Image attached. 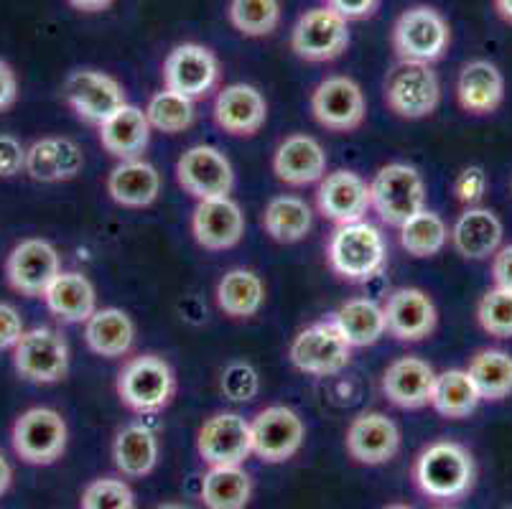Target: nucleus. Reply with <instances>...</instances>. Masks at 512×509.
<instances>
[{"instance_id": "f257e3e1", "label": "nucleus", "mask_w": 512, "mask_h": 509, "mask_svg": "<svg viewBox=\"0 0 512 509\" xmlns=\"http://www.w3.org/2000/svg\"><path fill=\"white\" fill-rule=\"evenodd\" d=\"M477 466L469 448L456 441L428 443L413 464V482L423 497L454 502L472 492Z\"/></svg>"}, {"instance_id": "f03ea898", "label": "nucleus", "mask_w": 512, "mask_h": 509, "mask_svg": "<svg viewBox=\"0 0 512 509\" xmlns=\"http://www.w3.org/2000/svg\"><path fill=\"white\" fill-rule=\"evenodd\" d=\"M327 260L334 273L347 283H367L383 273L388 263V245L383 232L367 219L339 224L329 237Z\"/></svg>"}, {"instance_id": "7ed1b4c3", "label": "nucleus", "mask_w": 512, "mask_h": 509, "mask_svg": "<svg viewBox=\"0 0 512 509\" xmlns=\"http://www.w3.org/2000/svg\"><path fill=\"white\" fill-rule=\"evenodd\" d=\"M118 398L138 415H156L169 408L176 395V375L166 359L141 354L123 364L118 375Z\"/></svg>"}, {"instance_id": "20e7f679", "label": "nucleus", "mask_w": 512, "mask_h": 509, "mask_svg": "<svg viewBox=\"0 0 512 509\" xmlns=\"http://www.w3.org/2000/svg\"><path fill=\"white\" fill-rule=\"evenodd\" d=\"M370 209L390 227H403L426 209V184L418 168L408 163H388L370 184Z\"/></svg>"}, {"instance_id": "39448f33", "label": "nucleus", "mask_w": 512, "mask_h": 509, "mask_svg": "<svg viewBox=\"0 0 512 509\" xmlns=\"http://www.w3.org/2000/svg\"><path fill=\"white\" fill-rule=\"evenodd\" d=\"M451 44L449 21L431 6H411L393 26V51L398 62L434 64Z\"/></svg>"}, {"instance_id": "423d86ee", "label": "nucleus", "mask_w": 512, "mask_h": 509, "mask_svg": "<svg viewBox=\"0 0 512 509\" xmlns=\"http://www.w3.org/2000/svg\"><path fill=\"white\" fill-rule=\"evenodd\" d=\"M67 441V420L54 408H29L13 423V451L18 459L31 466H49L62 459Z\"/></svg>"}, {"instance_id": "0eeeda50", "label": "nucleus", "mask_w": 512, "mask_h": 509, "mask_svg": "<svg viewBox=\"0 0 512 509\" xmlns=\"http://www.w3.org/2000/svg\"><path fill=\"white\" fill-rule=\"evenodd\" d=\"M441 102V82L431 64L398 62L385 77V105L403 120L434 115Z\"/></svg>"}, {"instance_id": "6e6552de", "label": "nucleus", "mask_w": 512, "mask_h": 509, "mask_svg": "<svg viewBox=\"0 0 512 509\" xmlns=\"http://www.w3.org/2000/svg\"><path fill=\"white\" fill-rule=\"evenodd\" d=\"M13 352V367L23 380L36 385H54L69 372V344L57 329L36 326L26 329Z\"/></svg>"}, {"instance_id": "1a4fd4ad", "label": "nucleus", "mask_w": 512, "mask_h": 509, "mask_svg": "<svg viewBox=\"0 0 512 509\" xmlns=\"http://www.w3.org/2000/svg\"><path fill=\"white\" fill-rule=\"evenodd\" d=\"M288 357L293 367L304 375L332 377L352 362V347L339 334L334 321H316L293 336Z\"/></svg>"}, {"instance_id": "9d476101", "label": "nucleus", "mask_w": 512, "mask_h": 509, "mask_svg": "<svg viewBox=\"0 0 512 509\" xmlns=\"http://www.w3.org/2000/svg\"><path fill=\"white\" fill-rule=\"evenodd\" d=\"M291 49L304 62H334L349 49V23L327 6L309 8L293 26Z\"/></svg>"}, {"instance_id": "9b49d317", "label": "nucleus", "mask_w": 512, "mask_h": 509, "mask_svg": "<svg viewBox=\"0 0 512 509\" xmlns=\"http://www.w3.org/2000/svg\"><path fill=\"white\" fill-rule=\"evenodd\" d=\"M306 426L301 415L288 405H271L250 420L253 456L265 464H283L304 446Z\"/></svg>"}, {"instance_id": "f8f14e48", "label": "nucleus", "mask_w": 512, "mask_h": 509, "mask_svg": "<svg viewBox=\"0 0 512 509\" xmlns=\"http://www.w3.org/2000/svg\"><path fill=\"white\" fill-rule=\"evenodd\" d=\"M311 112L321 128L332 133H352L365 123V92L352 77L334 74V77L321 79L311 92Z\"/></svg>"}, {"instance_id": "ddd939ff", "label": "nucleus", "mask_w": 512, "mask_h": 509, "mask_svg": "<svg viewBox=\"0 0 512 509\" xmlns=\"http://www.w3.org/2000/svg\"><path fill=\"white\" fill-rule=\"evenodd\" d=\"M220 82V59L212 49L194 41L179 44L169 51L164 62L166 90L184 95L189 100H202Z\"/></svg>"}, {"instance_id": "4468645a", "label": "nucleus", "mask_w": 512, "mask_h": 509, "mask_svg": "<svg viewBox=\"0 0 512 509\" xmlns=\"http://www.w3.org/2000/svg\"><path fill=\"white\" fill-rule=\"evenodd\" d=\"M62 273V258L57 247L41 237L21 240L6 260L8 286L26 298H44L51 280Z\"/></svg>"}, {"instance_id": "2eb2a0df", "label": "nucleus", "mask_w": 512, "mask_h": 509, "mask_svg": "<svg viewBox=\"0 0 512 509\" xmlns=\"http://www.w3.org/2000/svg\"><path fill=\"white\" fill-rule=\"evenodd\" d=\"M64 100L79 120L97 128L128 102L123 84L97 69H77L69 74L64 82Z\"/></svg>"}, {"instance_id": "dca6fc26", "label": "nucleus", "mask_w": 512, "mask_h": 509, "mask_svg": "<svg viewBox=\"0 0 512 509\" xmlns=\"http://www.w3.org/2000/svg\"><path fill=\"white\" fill-rule=\"evenodd\" d=\"M176 181L194 199H217L230 196L235 186L232 163L220 148L192 146L176 163Z\"/></svg>"}, {"instance_id": "f3484780", "label": "nucleus", "mask_w": 512, "mask_h": 509, "mask_svg": "<svg viewBox=\"0 0 512 509\" xmlns=\"http://www.w3.org/2000/svg\"><path fill=\"white\" fill-rule=\"evenodd\" d=\"M197 451L207 466H242L253 456L250 420L237 413H217L199 428Z\"/></svg>"}, {"instance_id": "a211bd4d", "label": "nucleus", "mask_w": 512, "mask_h": 509, "mask_svg": "<svg viewBox=\"0 0 512 509\" xmlns=\"http://www.w3.org/2000/svg\"><path fill=\"white\" fill-rule=\"evenodd\" d=\"M385 331L398 342H423L436 331L439 311L434 298L421 288H398L383 306Z\"/></svg>"}, {"instance_id": "6ab92c4d", "label": "nucleus", "mask_w": 512, "mask_h": 509, "mask_svg": "<svg viewBox=\"0 0 512 509\" xmlns=\"http://www.w3.org/2000/svg\"><path fill=\"white\" fill-rule=\"evenodd\" d=\"M344 446L357 464L383 466L400 451V428L380 410H367L349 423Z\"/></svg>"}, {"instance_id": "aec40b11", "label": "nucleus", "mask_w": 512, "mask_h": 509, "mask_svg": "<svg viewBox=\"0 0 512 509\" xmlns=\"http://www.w3.org/2000/svg\"><path fill=\"white\" fill-rule=\"evenodd\" d=\"M316 207L321 217L339 224L362 222L370 212V184L360 174L339 168L332 174H324L316 189Z\"/></svg>"}, {"instance_id": "412c9836", "label": "nucleus", "mask_w": 512, "mask_h": 509, "mask_svg": "<svg viewBox=\"0 0 512 509\" xmlns=\"http://www.w3.org/2000/svg\"><path fill=\"white\" fill-rule=\"evenodd\" d=\"M192 235L204 250L222 252L240 245L245 235V214L230 196L202 199L192 214Z\"/></svg>"}, {"instance_id": "4be33fe9", "label": "nucleus", "mask_w": 512, "mask_h": 509, "mask_svg": "<svg viewBox=\"0 0 512 509\" xmlns=\"http://www.w3.org/2000/svg\"><path fill=\"white\" fill-rule=\"evenodd\" d=\"M507 95L505 74L490 59H472L456 77V100L469 115H492L502 107Z\"/></svg>"}, {"instance_id": "5701e85b", "label": "nucleus", "mask_w": 512, "mask_h": 509, "mask_svg": "<svg viewBox=\"0 0 512 509\" xmlns=\"http://www.w3.org/2000/svg\"><path fill=\"white\" fill-rule=\"evenodd\" d=\"M268 118V102L253 84L235 82L222 87L214 100V120L225 133L250 138L258 133Z\"/></svg>"}, {"instance_id": "b1692460", "label": "nucleus", "mask_w": 512, "mask_h": 509, "mask_svg": "<svg viewBox=\"0 0 512 509\" xmlns=\"http://www.w3.org/2000/svg\"><path fill=\"white\" fill-rule=\"evenodd\" d=\"M505 224L487 207H467L449 230V242L464 260H490L502 247Z\"/></svg>"}, {"instance_id": "393cba45", "label": "nucleus", "mask_w": 512, "mask_h": 509, "mask_svg": "<svg viewBox=\"0 0 512 509\" xmlns=\"http://www.w3.org/2000/svg\"><path fill=\"white\" fill-rule=\"evenodd\" d=\"M82 166H85V156L72 138L49 135L26 148L23 171L41 184H59V181L77 179Z\"/></svg>"}, {"instance_id": "a878e982", "label": "nucleus", "mask_w": 512, "mask_h": 509, "mask_svg": "<svg viewBox=\"0 0 512 509\" xmlns=\"http://www.w3.org/2000/svg\"><path fill=\"white\" fill-rule=\"evenodd\" d=\"M273 174L288 186L319 184L327 174V153L311 135H288L273 153Z\"/></svg>"}, {"instance_id": "bb28decb", "label": "nucleus", "mask_w": 512, "mask_h": 509, "mask_svg": "<svg viewBox=\"0 0 512 509\" xmlns=\"http://www.w3.org/2000/svg\"><path fill=\"white\" fill-rule=\"evenodd\" d=\"M436 385V370L421 357H400L383 375L385 398L403 410H418L431 405Z\"/></svg>"}, {"instance_id": "cd10ccee", "label": "nucleus", "mask_w": 512, "mask_h": 509, "mask_svg": "<svg viewBox=\"0 0 512 509\" xmlns=\"http://www.w3.org/2000/svg\"><path fill=\"white\" fill-rule=\"evenodd\" d=\"M46 308L64 324H85L97 311V291L87 275L77 270H62L44 293Z\"/></svg>"}, {"instance_id": "c85d7f7f", "label": "nucleus", "mask_w": 512, "mask_h": 509, "mask_svg": "<svg viewBox=\"0 0 512 509\" xmlns=\"http://www.w3.org/2000/svg\"><path fill=\"white\" fill-rule=\"evenodd\" d=\"M107 194L120 207H151L161 194V174L153 163L143 158L120 161L107 176Z\"/></svg>"}, {"instance_id": "c756f323", "label": "nucleus", "mask_w": 512, "mask_h": 509, "mask_svg": "<svg viewBox=\"0 0 512 509\" xmlns=\"http://www.w3.org/2000/svg\"><path fill=\"white\" fill-rule=\"evenodd\" d=\"M100 143L110 156L118 161L141 158L151 143V125L141 107L125 102L100 125Z\"/></svg>"}, {"instance_id": "7c9ffc66", "label": "nucleus", "mask_w": 512, "mask_h": 509, "mask_svg": "<svg viewBox=\"0 0 512 509\" xmlns=\"http://www.w3.org/2000/svg\"><path fill=\"white\" fill-rule=\"evenodd\" d=\"M85 342L97 357H125L136 344V321L123 308H97L85 321Z\"/></svg>"}, {"instance_id": "2f4dec72", "label": "nucleus", "mask_w": 512, "mask_h": 509, "mask_svg": "<svg viewBox=\"0 0 512 509\" xmlns=\"http://www.w3.org/2000/svg\"><path fill=\"white\" fill-rule=\"evenodd\" d=\"M158 436L146 423H128L113 441V461L125 479H146L158 464Z\"/></svg>"}, {"instance_id": "473e14b6", "label": "nucleus", "mask_w": 512, "mask_h": 509, "mask_svg": "<svg viewBox=\"0 0 512 509\" xmlns=\"http://www.w3.org/2000/svg\"><path fill=\"white\" fill-rule=\"evenodd\" d=\"M311 227H314V212L301 196L283 194L265 204L263 230L271 240L293 245V242L306 240Z\"/></svg>"}, {"instance_id": "72a5a7b5", "label": "nucleus", "mask_w": 512, "mask_h": 509, "mask_svg": "<svg viewBox=\"0 0 512 509\" xmlns=\"http://www.w3.org/2000/svg\"><path fill=\"white\" fill-rule=\"evenodd\" d=\"M253 497V479L242 466H209L199 499L207 509H245Z\"/></svg>"}, {"instance_id": "f704fd0d", "label": "nucleus", "mask_w": 512, "mask_h": 509, "mask_svg": "<svg viewBox=\"0 0 512 509\" xmlns=\"http://www.w3.org/2000/svg\"><path fill=\"white\" fill-rule=\"evenodd\" d=\"M332 321L352 349L372 347L385 336L383 306H377L370 298H352L342 303Z\"/></svg>"}, {"instance_id": "c9c22d12", "label": "nucleus", "mask_w": 512, "mask_h": 509, "mask_svg": "<svg viewBox=\"0 0 512 509\" xmlns=\"http://www.w3.org/2000/svg\"><path fill=\"white\" fill-rule=\"evenodd\" d=\"M265 303V286L258 273L232 268L217 283V306L230 319H253Z\"/></svg>"}, {"instance_id": "e433bc0d", "label": "nucleus", "mask_w": 512, "mask_h": 509, "mask_svg": "<svg viewBox=\"0 0 512 509\" xmlns=\"http://www.w3.org/2000/svg\"><path fill=\"white\" fill-rule=\"evenodd\" d=\"M479 398L487 403H500L512 395V354L505 349H479L467 367Z\"/></svg>"}, {"instance_id": "4c0bfd02", "label": "nucleus", "mask_w": 512, "mask_h": 509, "mask_svg": "<svg viewBox=\"0 0 512 509\" xmlns=\"http://www.w3.org/2000/svg\"><path fill=\"white\" fill-rule=\"evenodd\" d=\"M479 403H482V398H479L477 387H474L467 370H446L436 375L434 392H431V408L441 418H469L479 408Z\"/></svg>"}, {"instance_id": "58836bf2", "label": "nucleus", "mask_w": 512, "mask_h": 509, "mask_svg": "<svg viewBox=\"0 0 512 509\" xmlns=\"http://www.w3.org/2000/svg\"><path fill=\"white\" fill-rule=\"evenodd\" d=\"M400 230V245L413 258H436L449 245V224L439 212L421 209Z\"/></svg>"}, {"instance_id": "ea45409f", "label": "nucleus", "mask_w": 512, "mask_h": 509, "mask_svg": "<svg viewBox=\"0 0 512 509\" xmlns=\"http://www.w3.org/2000/svg\"><path fill=\"white\" fill-rule=\"evenodd\" d=\"M146 118L151 130H158V133H184L194 125L197 120V107H194V100L184 95H176L171 90H161L148 100L146 105Z\"/></svg>"}, {"instance_id": "a19ab883", "label": "nucleus", "mask_w": 512, "mask_h": 509, "mask_svg": "<svg viewBox=\"0 0 512 509\" xmlns=\"http://www.w3.org/2000/svg\"><path fill=\"white\" fill-rule=\"evenodd\" d=\"M227 16L242 36L263 39L281 23V0H230Z\"/></svg>"}, {"instance_id": "79ce46f5", "label": "nucleus", "mask_w": 512, "mask_h": 509, "mask_svg": "<svg viewBox=\"0 0 512 509\" xmlns=\"http://www.w3.org/2000/svg\"><path fill=\"white\" fill-rule=\"evenodd\" d=\"M477 321L484 334L512 339V291L492 286L477 303Z\"/></svg>"}, {"instance_id": "37998d69", "label": "nucleus", "mask_w": 512, "mask_h": 509, "mask_svg": "<svg viewBox=\"0 0 512 509\" xmlns=\"http://www.w3.org/2000/svg\"><path fill=\"white\" fill-rule=\"evenodd\" d=\"M79 509H136V494L125 479L102 476L87 484Z\"/></svg>"}, {"instance_id": "c03bdc74", "label": "nucleus", "mask_w": 512, "mask_h": 509, "mask_svg": "<svg viewBox=\"0 0 512 509\" xmlns=\"http://www.w3.org/2000/svg\"><path fill=\"white\" fill-rule=\"evenodd\" d=\"M220 390L232 403H253L260 395L258 370L248 362H230L222 370Z\"/></svg>"}, {"instance_id": "a18cd8bd", "label": "nucleus", "mask_w": 512, "mask_h": 509, "mask_svg": "<svg viewBox=\"0 0 512 509\" xmlns=\"http://www.w3.org/2000/svg\"><path fill=\"white\" fill-rule=\"evenodd\" d=\"M490 189V179L482 166H464L454 179L456 202L464 207H479Z\"/></svg>"}, {"instance_id": "49530a36", "label": "nucleus", "mask_w": 512, "mask_h": 509, "mask_svg": "<svg viewBox=\"0 0 512 509\" xmlns=\"http://www.w3.org/2000/svg\"><path fill=\"white\" fill-rule=\"evenodd\" d=\"M23 166H26V146L16 135L0 133V179L23 174Z\"/></svg>"}, {"instance_id": "de8ad7c7", "label": "nucleus", "mask_w": 512, "mask_h": 509, "mask_svg": "<svg viewBox=\"0 0 512 509\" xmlns=\"http://www.w3.org/2000/svg\"><path fill=\"white\" fill-rule=\"evenodd\" d=\"M23 331H26V324H23L18 308L0 301V352L16 347Z\"/></svg>"}, {"instance_id": "09e8293b", "label": "nucleus", "mask_w": 512, "mask_h": 509, "mask_svg": "<svg viewBox=\"0 0 512 509\" xmlns=\"http://www.w3.org/2000/svg\"><path fill=\"white\" fill-rule=\"evenodd\" d=\"M383 0H324V6L332 8L344 21H365L377 13Z\"/></svg>"}, {"instance_id": "8fccbe9b", "label": "nucleus", "mask_w": 512, "mask_h": 509, "mask_svg": "<svg viewBox=\"0 0 512 509\" xmlns=\"http://www.w3.org/2000/svg\"><path fill=\"white\" fill-rule=\"evenodd\" d=\"M492 280L497 288L512 291V245H502L492 255Z\"/></svg>"}, {"instance_id": "3c124183", "label": "nucleus", "mask_w": 512, "mask_h": 509, "mask_svg": "<svg viewBox=\"0 0 512 509\" xmlns=\"http://www.w3.org/2000/svg\"><path fill=\"white\" fill-rule=\"evenodd\" d=\"M18 100V77L6 59H0V112L11 110Z\"/></svg>"}, {"instance_id": "603ef678", "label": "nucleus", "mask_w": 512, "mask_h": 509, "mask_svg": "<svg viewBox=\"0 0 512 509\" xmlns=\"http://www.w3.org/2000/svg\"><path fill=\"white\" fill-rule=\"evenodd\" d=\"M67 3L79 13H102L113 6L115 0H67Z\"/></svg>"}, {"instance_id": "864d4df0", "label": "nucleus", "mask_w": 512, "mask_h": 509, "mask_svg": "<svg viewBox=\"0 0 512 509\" xmlns=\"http://www.w3.org/2000/svg\"><path fill=\"white\" fill-rule=\"evenodd\" d=\"M13 484V466L8 464V459L0 454V497L11 489Z\"/></svg>"}, {"instance_id": "5fc2aeb1", "label": "nucleus", "mask_w": 512, "mask_h": 509, "mask_svg": "<svg viewBox=\"0 0 512 509\" xmlns=\"http://www.w3.org/2000/svg\"><path fill=\"white\" fill-rule=\"evenodd\" d=\"M492 3H495L497 16H500L502 21L510 23V26H512V0H492Z\"/></svg>"}, {"instance_id": "6e6d98bb", "label": "nucleus", "mask_w": 512, "mask_h": 509, "mask_svg": "<svg viewBox=\"0 0 512 509\" xmlns=\"http://www.w3.org/2000/svg\"><path fill=\"white\" fill-rule=\"evenodd\" d=\"M156 509H192V507H186V504H179V502H166V504H158Z\"/></svg>"}, {"instance_id": "4d7b16f0", "label": "nucleus", "mask_w": 512, "mask_h": 509, "mask_svg": "<svg viewBox=\"0 0 512 509\" xmlns=\"http://www.w3.org/2000/svg\"><path fill=\"white\" fill-rule=\"evenodd\" d=\"M383 509H413V507H408V504H400V502H395V504H388V507H383Z\"/></svg>"}, {"instance_id": "13d9d810", "label": "nucleus", "mask_w": 512, "mask_h": 509, "mask_svg": "<svg viewBox=\"0 0 512 509\" xmlns=\"http://www.w3.org/2000/svg\"><path fill=\"white\" fill-rule=\"evenodd\" d=\"M441 509H454V507H441Z\"/></svg>"}, {"instance_id": "bf43d9fd", "label": "nucleus", "mask_w": 512, "mask_h": 509, "mask_svg": "<svg viewBox=\"0 0 512 509\" xmlns=\"http://www.w3.org/2000/svg\"><path fill=\"white\" fill-rule=\"evenodd\" d=\"M510 191H512V179H510Z\"/></svg>"}]
</instances>
